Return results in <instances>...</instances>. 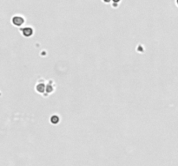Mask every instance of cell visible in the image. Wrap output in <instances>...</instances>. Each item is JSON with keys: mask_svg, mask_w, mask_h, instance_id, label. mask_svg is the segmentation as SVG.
<instances>
[{"mask_svg": "<svg viewBox=\"0 0 178 166\" xmlns=\"http://www.w3.org/2000/svg\"><path fill=\"white\" fill-rule=\"evenodd\" d=\"M176 4L178 5V0H176Z\"/></svg>", "mask_w": 178, "mask_h": 166, "instance_id": "8", "label": "cell"}, {"mask_svg": "<svg viewBox=\"0 0 178 166\" xmlns=\"http://www.w3.org/2000/svg\"><path fill=\"white\" fill-rule=\"evenodd\" d=\"M60 122V117L57 114H52L50 117V123L53 126H56Z\"/></svg>", "mask_w": 178, "mask_h": 166, "instance_id": "5", "label": "cell"}, {"mask_svg": "<svg viewBox=\"0 0 178 166\" xmlns=\"http://www.w3.org/2000/svg\"><path fill=\"white\" fill-rule=\"evenodd\" d=\"M104 3H105V4H110L111 3V0H102Z\"/></svg>", "mask_w": 178, "mask_h": 166, "instance_id": "7", "label": "cell"}, {"mask_svg": "<svg viewBox=\"0 0 178 166\" xmlns=\"http://www.w3.org/2000/svg\"><path fill=\"white\" fill-rule=\"evenodd\" d=\"M46 81H44L43 79H39L38 81H37L36 86H35V91L39 94H42L44 96L45 92H46Z\"/></svg>", "mask_w": 178, "mask_h": 166, "instance_id": "1", "label": "cell"}, {"mask_svg": "<svg viewBox=\"0 0 178 166\" xmlns=\"http://www.w3.org/2000/svg\"><path fill=\"white\" fill-rule=\"evenodd\" d=\"M25 23V19L24 16H22L20 14H17V15H14L12 17H11V23L13 25L16 26V27H19V28H22L23 24Z\"/></svg>", "mask_w": 178, "mask_h": 166, "instance_id": "2", "label": "cell"}, {"mask_svg": "<svg viewBox=\"0 0 178 166\" xmlns=\"http://www.w3.org/2000/svg\"><path fill=\"white\" fill-rule=\"evenodd\" d=\"M122 0H111V6H112L113 8H117L118 6H119V4L121 3Z\"/></svg>", "mask_w": 178, "mask_h": 166, "instance_id": "6", "label": "cell"}, {"mask_svg": "<svg viewBox=\"0 0 178 166\" xmlns=\"http://www.w3.org/2000/svg\"><path fill=\"white\" fill-rule=\"evenodd\" d=\"M19 32L24 37H31L34 34L35 30L31 26H25V27L19 28Z\"/></svg>", "mask_w": 178, "mask_h": 166, "instance_id": "3", "label": "cell"}, {"mask_svg": "<svg viewBox=\"0 0 178 166\" xmlns=\"http://www.w3.org/2000/svg\"><path fill=\"white\" fill-rule=\"evenodd\" d=\"M56 89V84L55 82L51 80L49 81L46 83V92H45V94H44V97H47L48 95L51 94L52 93H54V91Z\"/></svg>", "mask_w": 178, "mask_h": 166, "instance_id": "4", "label": "cell"}]
</instances>
